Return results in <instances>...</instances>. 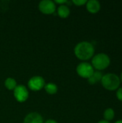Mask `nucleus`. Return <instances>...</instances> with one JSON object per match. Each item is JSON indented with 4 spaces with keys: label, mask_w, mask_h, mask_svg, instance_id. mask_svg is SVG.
<instances>
[{
    "label": "nucleus",
    "mask_w": 122,
    "mask_h": 123,
    "mask_svg": "<svg viewBox=\"0 0 122 123\" xmlns=\"http://www.w3.org/2000/svg\"><path fill=\"white\" fill-rule=\"evenodd\" d=\"M94 52L95 49L93 45L87 41H83L78 43L74 48L76 56L82 61H87L93 58Z\"/></svg>",
    "instance_id": "nucleus-1"
},
{
    "label": "nucleus",
    "mask_w": 122,
    "mask_h": 123,
    "mask_svg": "<svg viewBox=\"0 0 122 123\" xmlns=\"http://www.w3.org/2000/svg\"><path fill=\"white\" fill-rule=\"evenodd\" d=\"M101 82L103 87L108 91L117 90L121 84L119 76L114 73H108L103 75Z\"/></svg>",
    "instance_id": "nucleus-2"
},
{
    "label": "nucleus",
    "mask_w": 122,
    "mask_h": 123,
    "mask_svg": "<svg viewBox=\"0 0 122 123\" xmlns=\"http://www.w3.org/2000/svg\"><path fill=\"white\" fill-rule=\"evenodd\" d=\"M91 63L93 68L100 71L106 69L109 66L111 63V59L107 54L101 53L93 57Z\"/></svg>",
    "instance_id": "nucleus-3"
},
{
    "label": "nucleus",
    "mask_w": 122,
    "mask_h": 123,
    "mask_svg": "<svg viewBox=\"0 0 122 123\" xmlns=\"http://www.w3.org/2000/svg\"><path fill=\"white\" fill-rule=\"evenodd\" d=\"M76 71L78 76L84 79H89L93 74L94 68L92 65L89 63L83 62L78 65L76 68Z\"/></svg>",
    "instance_id": "nucleus-4"
},
{
    "label": "nucleus",
    "mask_w": 122,
    "mask_h": 123,
    "mask_svg": "<svg viewBox=\"0 0 122 123\" xmlns=\"http://www.w3.org/2000/svg\"><path fill=\"white\" fill-rule=\"evenodd\" d=\"M14 96L16 100L19 102H25L29 97L27 89L23 85H18L14 89Z\"/></svg>",
    "instance_id": "nucleus-5"
},
{
    "label": "nucleus",
    "mask_w": 122,
    "mask_h": 123,
    "mask_svg": "<svg viewBox=\"0 0 122 123\" xmlns=\"http://www.w3.org/2000/svg\"><path fill=\"white\" fill-rule=\"evenodd\" d=\"M56 5L54 1L50 0H43L39 3L40 11L45 14H53L55 11Z\"/></svg>",
    "instance_id": "nucleus-6"
},
{
    "label": "nucleus",
    "mask_w": 122,
    "mask_h": 123,
    "mask_svg": "<svg viewBox=\"0 0 122 123\" xmlns=\"http://www.w3.org/2000/svg\"><path fill=\"white\" fill-rule=\"evenodd\" d=\"M45 85V80L42 77L36 76L32 77L28 81V87L32 91H40Z\"/></svg>",
    "instance_id": "nucleus-7"
},
{
    "label": "nucleus",
    "mask_w": 122,
    "mask_h": 123,
    "mask_svg": "<svg viewBox=\"0 0 122 123\" xmlns=\"http://www.w3.org/2000/svg\"><path fill=\"white\" fill-rule=\"evenodd\" d=\"M23 123H43V118L37 112H31L25 117Z\"/></svg>",
    "instance_id": "nucleus-8"
},
{
    "label": "nucleus",
    "mask_w": 122,
    "mask_h": 123,
    "mask_svg": "<svg viewBox=\"0 0 122 123\" xmlns=\"http://www.w3.org/2000/svg\"><path fill=\"white\" fill-rule=\"evenodd\" d=\"M86 9L88 12L91 14H96L99 12L101 9V4L97 0H89L87 1L86 4Z\"/></svg>",
    "instance_id": "nucleus-9"
},
{
    "label": "nucleus",
    "mask_w": 122,
    "mask_h": 123,
    "mask_svg": "<svg viewBox=\"0 0 122 123\" xmlns=\"http://www.w3.org/2000/svg\"><path fill=\"white\" fill-rule=\"evenodd\" d=\"M102 77H103V74L101 71H94L93 75L89 79H88V82L91 85L97 84L98 82L101 81Z\"/></svg>",
    "instance_id": "nucleus-10"
},
{
    "label": "nucleus",
    "mask_w": 122,
    "mask_h": 123,
    "mask_svg": "<svg viewBox=\"0 0 122 123\" xmlns=\"http://www.w3.org/2000/svg\"><path fill=\"white\" fill-rule=\"evenodd\" d=\"M70 11L69 7L67 5L62 4L58 9V14L61 18H67L70 15Z\"/></svg>",
    "instance_id": "nucleus-11"
},
{
    "label": "nucleus",
    "mask_w": 122,
    "mask_h": 123,
    "mask_svg": "<svg viewBox=\"0 0 122 123\" xmlns=\"http://www.w3.org/2000/svg\"><path fill=\"white\" fill-rule=\"evenodd\" d=\"M115 117V112L112 108H107L105 110L104 112V118L105 120L106 121H111L112 120H114Z\"/></svg>",
    "instance_id": "nucleus-12"
},
{
    "label": "nucleus",
    "mask_w": 122,
    "mask_h": 123,
    "mask_svg": "<svg viewBox=\"0 0 122 123\" xmlns=\"http://www.w3.org/2000/svg\"><path fill=\"white\" fill-rule=\"evenodd\" d=\"M46 92L49 94H55L58 92V86L53 83H48L44 86Z\"/></svg>",
    "instance_id": "nucleus-13"
},
{
    "label": "nucleus",
    "mask_w": 122,
    "mask_h": 123,
    "mask_svg": "<svg viewBox=\"0 0 122 123\" xmlns=\"http://www.w3.org/2000/svg\"><path fill=\"white\" fill-rule=\"evenodd\" d=\"M4 85H5V87L9 90H14L17 86V81H15L14 79H12V78L6 79L4 81Z\"/></svg>",
    "instance_id": "nucleus-14"
},
{
    "label": "nucleus",
    "mask_w": 122,
    "mask_h": 123,
    "mask_svg": "<svg viewBox=\"0 0 122 123\" xmlns=\"http://www.w3.org/2000/svg\"><path fill=\"white\" fill-rule=\"evenodd\" d=\"M87 2L86 0H73V3L74 4H76V6H83L84 4H86Z\"/></svg>",
    "instance_id": "nucleus-15"
},
{
    "label": "nucleus",
    "mask_w": 122,
    "mask_h": 123,
    "mask_svg": "<svg viewBox=\"0 0 122 123\" xmlns=\"http://www.w3.org/2000/svg\"><path fill=\"white\" fill-rule=\"evenodd\" d=\"M116 96L118 100L122 102V87H119L116 92Z\"/></svg>",
    "instance_id": "nucleus-16"
},
{
    "label": "nucleus",
    "mask_w": 122,
    "mask_h": 123,
    "mask_svg": "<svg viewBox=\"0 0 122 123\" xmlns=\"http://www.w3.org/2000/svg\"><path fill=\"white\" fill-rule=\"evenodd\" d=\"M55 3H57V4H60V5H62V4L68 3V1H66V0H56V1H55Z\"/></svg>",
    "instance_id": "nucleus-17"
},
{
    "label": "nucleus",
    "mask_w": 122,
    "mask_h": 123,
    "mask_svg": "<svg viewBox=\"0 0 122 123\" xmlns=\"http://www.w3.org/2000/svg\"><path fill=\"white\" fill-rule=\"evenodd\" d=\"M45 123H58L54 120H47Z\"/></svg>",
    "instance_id": "nucleus-18"
},
{
    "label": "nucleus",
    "mask_w": 122,
    "mask_h": 123,
    "mask_svg": "<svg viewBox=\"0 0 122 123\" xmlns=\"http://www.w3.org/2000/svg\"><path fill=\"white\" fill-rule=\"evenodd\" d=\"M110 123V122L106 121V120H101L99 121V123Z\"/></svg>",
    "instance_id": "nucleus-19"
},
{
    "label": "nucleus",
    "mask_w": 122,
    "mask_h": 123,
    "mask_svg": "<svg viewBox=\"0 0 122 123\" xmlns=\"http://www.w3.org/2000/svg\"><path fill=\"white\" fill-rule=\"evenodd\" d=\"M114 123H122V120H119L116 121Z\"/></svg>",
    "instance_id": "nucleus-20"
},
{
    "label": "nucleus",
    "mask_w": 122,
    "mask_h": 123,
    "mask_svg": "<svg viewBox=\"0 0 122 123\" xmlns=\"http://www.w3.org/2000/svg\"><path fill=\"white\" fill-rule=\"evenodd\" d=\"M119 79H120V81H121V82H122V74H121V75H120V77H119Z\"/></svg>",
    "instance_id": "nucleus-21"
}]
</instances>
